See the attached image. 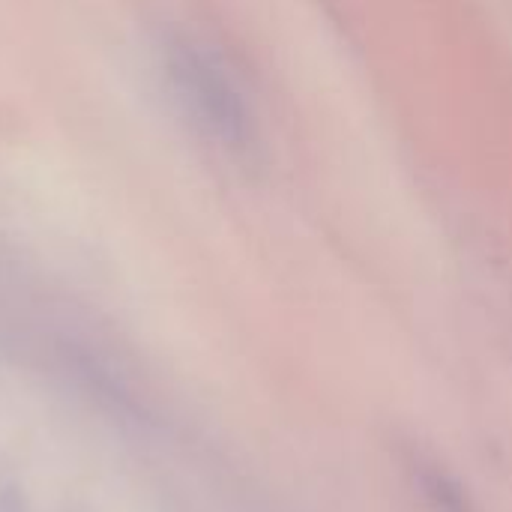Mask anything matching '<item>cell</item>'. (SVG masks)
<instances>
[{"instance_id": "obj_1", "label": "cell", "mask_w": 512, "mask_h": 512, "mask_svg": "<svg viewBox=\"0 0 512 512\" xmlns=\"http://www.w3.org/2000/svg\"><path fill=\"white\" fill-rule=\"evenodd\" d=\"M168 69L186 114L213 144L231 153H246L255 147L258 129L252 105L231 69L216 54L201 45L180 42L171 51Z\"/></svg>"}, {"instance_id": "obj_2", "label": "cell", "mask_w": 512, "mask_h": 512, "mask_svg": "<svg viewBox=\"0 0 512 512\" xmlns=\"http://www.w3.org/2000/svg\"><path fill=\"white\" fill-rule=\"evenodd\" d=\"M414 480H417L420 492L426 495V501L435 507V512H471L468 495L438 462L417 456L414 459Z\"/></svg>"}]
</instances>
